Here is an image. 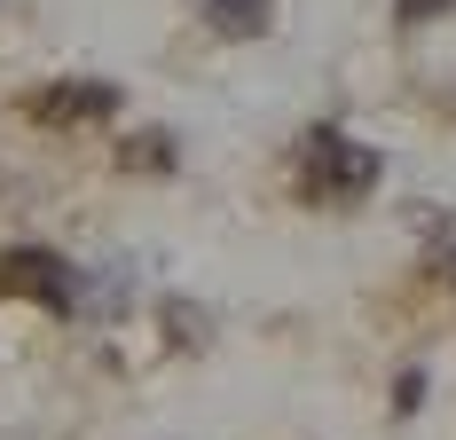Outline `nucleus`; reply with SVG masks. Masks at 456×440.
<instances>
[{
    "mask_svg": "<svg viewBox=\"0 0 456 440\" xmlns=\"http://www.w3.org/2000/svg\"><path fill=\"white\" fill-rule=\"evenodd\" d=\"M32 118L47 126H87V118H118V87L110 79H55L32 94Z\"/></svg>",
    "mask_w": 456,
    "mask_h": 440,
    "instance_id": "3",
    "label": "nucleus"
},
{
    "mask_svg": "<svg viewBox=\"0 0 456 440\" xmlns=\"http://www.w3.org/2000/svg\"><path fill=\"white\" fill-rule=\"evenodd\" d=\"M378 174H386V158H378V150H362L354 134L307 126V142H299V189H307L315 205H354V197H370V189H378Z\"/></svg>",
    "mask_w": 456,
    "mask_h": 440,
    "instance_id": "1",
    "label": "nucleus"
},
{
    "mask_svg": "<svg viewBox=\"0 0 456 440\" xmlns=\"http://www.w3.org/2000/svg\"><path fill=\"white\" fill-rule=\"evenodd\" d=\"M0 283L16 299H40L47 314H79V267L63 260V252H47V244H16L0 260Z\"/></svg>",
    "mask_w": 456,
    "mask_h": 440,
    "instance_id": "2",
    "label": "nucleus"
},
{
    "mask_svg": "<svg viewBox=\"0 0 456 440\" xmlns=\"http://www.w3.org/2000/svg\"><path fill=\"white\" fill-rule=\"evenodd\" d=\"M126 166H150V174H166V166H174V134H134Z\"/></svg>",
    "mask_w": 456,
    "mask_h": 440,
    "instance_id": "5",
    "label": "nucleus"
},
{
    "mask_svg": "<svg viewBox=\"0 0 456 440\" xmlns=\"http://www.w3.org/2000/svg\"><path fill=\"white\" fill-rule=\"evenodd\" d=\"M394 8H402V24H433V16L456 8V0H394Z\"/></svg>",
    "mask_w": 456,
    "mask_h": 440,
    "instance_id": "6",
    "label": "nucleus"
},
{
    "mask_svg": "<svg viewBox=\"0 0 456 440\" xmlns=\"http://www.w3.org/2000/svg\"><path fill=\"white\" fill-rule=\"evenodd\" d=\"M268 8L275 0H205V24L228 32V40H260L268 32Z\"/></svg>",
    "mask_w": 456,
    "mask_h": 440,
    "instance_id": "4",
    "label": "nucleus"
}]
</instances>
